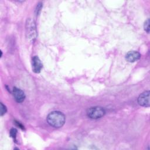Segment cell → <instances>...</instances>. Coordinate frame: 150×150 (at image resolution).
Returning <instances> with one entry per match:
<instances>
[{
  "label": "cell",
  "mask_w": 150,
  "mask_h": 150,
  "mask_svg": "<svg viewBox=\"0 0 150 150\" xmlns=\"http://www.w3.org/2000/svg\"><path fill=\"white\" fill-rule=\"evenodd\" d=\"M47 123L54 128H60L65 122V116L60 111H54L50 112L47 116Z\"/></svg>",
  "instance_id": "6da1fadb"
},
{
  "label": "cell",
  "mask_w": 150,
  "mask_h": 150,
  "mask_svg": "<svg viewBox=\"0 0 150 150\" xmlns=\"http://www.w3.org/2000/svg\"><path fill=\"white\" fill-rule=\"evenodd\" d=\"M26 34L27 38L30 41H34L37 36L36 25L33 20L30 18L27 19L26 23Z\"/></svg>",
  "instance_id": "7a4b0ae2"
},
{
  "label": "cell",
  "mask_w": 150,
  "mask_h": 150,
  "mask_svg": "<svg viewBox=\"0 0 150 150\" xmlns=\"http://www.w3.org/2000/svg\"><path fill=\"white\" fill-rule=\"evenodd\" d=\"M105 112V110L103 107L96 106L88 108L87 111V115L91 119H98L103 117Z\"/></svg>",
  "instance_id": "3957f363"
},
{
  "label": "cell",
  "mask_w": 150,
  "mask_h": 150,
  "mask_svg": "<svg viewBox=\"0 0 150 150\" xmlns=\"http://www.w3.org/2000/svg\"><path fill=\"white\" fill-rule=\"evenodd\" d=\"M138 103L142 107H149V91H145L141 93L138 98Z\"/></svg>",
  "instance_id": "277c9868"
},
{
  "label": "cell",
  "mask_w": 150,
  "mask_h": 150,
  "mask_svg": "<svg viewBox=\"0 0 150 150\" xmlns=\"http://www.w3.org/2000/svg\"><path fill=\"white\" fill-rule=\"evenodd\" d=\"M12 94L14 99L17 103H22L25 98V95L24 92L17 87H13L12 91Z\"/></svg>",
  "instance_id": "5b68a950"
},
{
  "label": "cell",
  "mask_w": 150,
  "mask_h": 150,
  "mask_svg": "<svg viewBox=\"0 0 150 150\" xmlns=\"http://www.w3.org/2000/svg\"><path fill=\"white\" fill-rule=\"evenodd\" d=\"M43 65L39 59V58L35 56L32 58V70L35 73H39L40 72L42 69Z\"/></svg>",
  "instance_id": "8992f818"
},
{
  "label": "cell",
  "mask_w": 150,
  "mask_h": 150,
  "mask_svg": "<svg viewBox=\"0 0 150 150\" xmlns=\"http://www.w3.org/2000/svg\"><path fill=\"white\" fill-rule=\"evenodd\" d=\"M141 57V54L137 51H129L125 55V59L128 62H135Z\"/></svg>",
  "instance_id": "52a82bcc"
},
{
  "label": "cell",
  "mask_w": 150,
  "mask_h": 150,
  "mask_svg": "<svg viewBox=\"0 0 150 150\" xmlns=\"http://www.w3.org/2000/svg\"><path fill=\"white\" fill-rule=\"evenodd\" d=\"M144 30L148 33L149 32V19H148L144 25Z\"/></svg>",
  "instance_id": "ba28073f"
},
{
  "label": "cell",
  "mask_w": 150,
  "mask_h": 150,
  "mask_svg": "<svg viewBox=\"0 0 150 150\" xmlns=\"http://www.w3.org/2000/svg\"><path fill=\"white\" fill-rule=\"evenodd\" d=\"M7 109L5 105L3 104L2 103H1V115H4L6 112Z\"/></svg>",
  "instance_id": "9c48e42d"
},
{
  "label": "cell",
  "mask_w": 150,
  "mask_h": 150,
  "mask_svg": "<svg viewBox=\"0 0 150 150\" xmlns=\"http://www.w3.org/2000/svg\"><path fill=\"white\" fill-rule=\"evenodd\" d=\"M42 8V4L41 2H39L38 5H37V6H36V14L38 15L39 14V13L41 11V9Z\"/></svg>",
  "instance_id": "30bf717a"
},
{
  "label": "cell",
  "mask_w": 150,
  "mask_h": 150,
  "mask_svg": "<svg viewBox=\"0 0 150 150\" xmlns=\"http://www.w3.org/2000/svg\"><path fill=\"white\" fill-rule=\"evenodd\" d=\"M16 134H17V130L15 128H12L10 130V135L11 137L15 138Z\"/></svg>",
  "instance_id": "8fae6325"
},
{
  "label": "cell",
  "mask_w": 150,
  "mask_h": 150,
  "mask_svg": "<svg viewBox=\"0 0 150 150\" xmlns=\"http://www.w3.org/2000/svg\"><path fill=\"white\" fill-rule=\"evenodd\" d=\"M16 125H18V126H19L20 128H21L22 129H24V127H23V126L19 122H18V121H16Z\"/></svg>",
  "instance_id": "7c38bea8"
}]
</instances>
